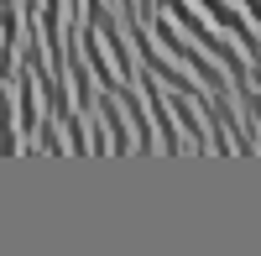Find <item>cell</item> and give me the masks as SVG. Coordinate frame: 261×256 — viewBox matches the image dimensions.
<instances>
[{
    "instance_id": "cell-1",
    "label": "cell",
    "mask_w": 261,
    "mask_h": 256,
    "mask_svg": "<svg viewBox=\"0 0 261 256\" xmlns=\"http://www.w3.org/2000/svg\"><path fill=\"white\" fill-rule=\"evenodd\" d=\"M0 152H11V110H6V94H0Z\"/></svg>"
}]
</instances>
